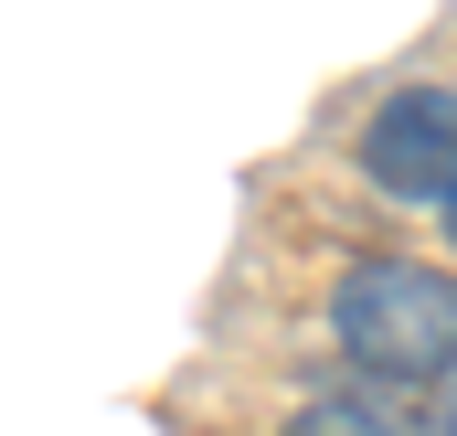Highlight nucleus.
<instances>
[{"mask_svg":"<svg viewBox=\"0 0 457 436\" xmlns=\"http://www.w3.org/2000/svg\"><path fill=\"white\" fill-rule=\"evenodd\" d=\"M330 340L361 383L436 394V383H457V277L404 256V245L351 256L341 288H330Z\"/></svg>","mask_w":457,"mask_h":436,"instance_id":"1","label":"nucleus"},{"mask_svg":"<svg viewBox=\"0 0 457 436\" xmlns=\"http://www.w3.org/2000/svg\"><path fill=\"white\" fill-rule=\"evenodd\" d=\"M351 160H361V181L383 203H436L447 214V192H457V86H394L361 117Z\"/></svg>","mask_w":457,"mask_h":436,"instance_id":"2","label":"nucleus"},{"mask_svg":"<svg viewBox=\"0 0 457 436\" xmlns=\"http://www.w3.org/2000/svg\"><path fill=\"white\" fill-rule=\"evenodd\" d=\"M277 436H426V415H415V394L341 373V383H320V394H309V405H298Z\"/></svg>","mask_w":457,"mask_h":436,"instance_id":"3","label":"nucleus"},{"mask_svg":"<svg viewBox=\"0 0 457 436\" xmlns=\"http://www.w3.org/2000/svg\"><path fill=\"white\" fill-rule=\"evenodd\" d=\"M426 436H457V383H436V394H426Z\"/></svg>","mask_w":457,"mask_h":436,"instance_id":"4","label":"nucleus"},{"mask_svg":"<svg viewBox=\"0 0 457 436\" xmlns=\"http://www.w3.org/2000/svg\"><path fill=\"white\" fill-rule=\"evenodd\" d=\"M436 223H447V245H457V192H447V214H436Z\"/></svg>","mask_w":457,"mask_h":436,"instance_id":"5","label":"nucleus"}]
</instances>
